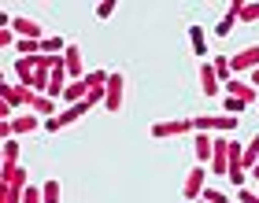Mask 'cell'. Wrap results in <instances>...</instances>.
I'll use <instances>...</instances> for the list:
<instances>
[{
  "instance_id": "6da1fadb",
  "label": "cell",
  "mask_w": 259,
  "mask_h": 203,
  "mask_svg": "<svg viewBox=\"0 0 259 203\" xmlns=\"http://www.w3.org/2000/svg\"><path fill=\"white\" fill-rule=\"evenodd\" d=\"M52 67H56V56H33V59H15V74H19V85H26L33 92H49V81H52Z\"/></svg>"
},
{
  "instance_id": "7a4b0ae2",
  "label": "cell",
  "mask_w": 259,
  "mask_h": 203,
  "mask_svg": "<svg viewBox=\"0 0 259 203\" xmlns=\"http://www.w3.org/2000/svg\"><path fill=\"white\" fill-rule=\"evenodd\" d=\"M193 129H196V133L226 137V133L237 129V118H233V115H200V118H193Z\"/></svg>"
},
{
  "instance_id": "3957f363",
  "label": "cell",
  "mask_w": 259,
  "mask_h": 203,
  "mask_svg": "<svg viewBox=\"0 0 259 203\" xmlns=\"http://www.w3.org/2000/svg\"><path fill=\"white\" fill-rule=\"evenodd\" d=\"M230 67H233V74H252V70H259V44H248V48L233 52Z\"/></svg>"
},
{
  "instance_id": "277c9868",
  "label": "cell",
  "mask_w": 259,
  "mask_h": 203,
  "mask_svg": "<svg viewBox=\"0 0 259 203\" xmlns=\"http://www.w3.org/2000/svg\"><path fill=\"white\" fill-rule=\"evenodd\" d=\"M193 129V118H174V122H156L152 126V137L156 140H167V137H182Z\"/></svg>"
},
{
  "instance_id": "5b68a950",
  "label": "cell",
  "mask_w": 259,
  "mask_h": 203,
  "mask_svg": "<svg viewBox=\"0 0 259 203\" xmlns=\"http://www.w3.org/2000/svg\"><path fill=\"white\" fill-rule=\"evenodd\" d=\"M122 74L119 70H115V74H108V85H104V92H108V96H104V107H108V111H122Z\"/></svg>"
},
{
  "instance_id": "8992f818",
  "label": "cell",
  "mask_w": 259,
  "mask_h": 203,
  "mask_svg": "<svg viewBox=\"0 0 259 203\" xmlns=\"http://www.w3.org/2000/svg\"><path fill=\"white\" fill-rule=\"evenodd\" d=\"M204 177H207V170H204V166H196V170H189V174H185V181H182V196L185 199H200V196H204Z\"/></svg>"
},
{
  "instance_id": "52a82bcc",
  "label": "cell",
  "mask_w": 259,
  "mask_h": 203,
  "mask_svg": "<svg viewBox=\"0 0 259 203\" xmlns=\"http://www.w3.org/2000/svg\"><path fill=\"white\" fill-rule=\"evenodd\" d=\"M222 89H226V96L241 100V104H255V85H252V81H237V78H230Z\"/></svg>"
},
{
  "instance_id": "ba28073f",
  "label": "cell",
  "mask_w": 259,
  "mask_h": 203,
  "mask_svg": "<svg viewBox=\"0 0 259 203\" xmlns=\"http://www.w3.org/2000/svg\"><path fill=\"white\" fill-rule=\"evenodd\" d=\"M193 151H196V159H200V166H211V155H215V133H196L193 137Z\"/></svg>"
},
{
  "instance_id": "9c48e42d",
  "label": "cell",
  "mask_w": 259,
  "mask_h": 203,
  "mask_svg": "<svg viewBox=\"0 0 259 203\" xmlns=\"http://www.w3.org/2000/svg\"><path fill=\"white\" fill-rule=\"evenodd\" d=\"M63 63H67V74L81 81L85 78V63H81V48H74V44H67V52H63Z\"/></svg>"
},
{
  "instance_id": "30bf717a",
  "label": "cell",
  "mask_w": 259,
  "mask_h": 203,
  "mask_svg": "<svg viewBox=\"0 0 259 203\" xmlns=\"http://www.w3.org/2000/svg\"><path fill=\"white\" fill-rule=\"evenodd\" d=\"M11 30L19 33L22 41H41V22H33V19H11Z\"/></svg>"
},
{
  "instance_id": "8fae6325",
  "label": "cell",
  "mask_w": 259,
  "mask_h": 203,
  "mask_svg": "<svg viewBox=\"0 0 259 203\" xmlns=\"http://www.w3.org/2000/svg\"><path fill=\"white\" fill-rule=\"evenodd\" d=\"M200 89H204V96H215V92L222 89V81H219V74H215L211 63H200Z\"/></svg>"
},
{
  "instance_id": "7c38bea8",
  "label": "cell",
  "mask_w": 259,
  "mask_h": 203,
  "mask_svg": "<svg viewBox=\"0 0 259 203\" xmlns=\"http://www.w3.org/2000/svg\"><path fill=\"white\" fill-rule=\"evenodd\" d=\"M0 185L30 188V181H26V166H4V170H0Z\"/></svg>"
},
{
  "instance_id": "4fadbf2b",
  "label": "cell",
  "mask_w": 259,
  "mask_h": 203,
  "mask_svg": "<svg viewBox=\"0 0 259 203\" xmlns=\"http://www.w3.org/2000/svg\"><path fill=\"white\" fill-rule=\"evenodd\" d=\"M241 0H233V4L226 8V15H222V22H219V26H215V33H219V37H226V33L233 30V22H241Z\"/></svg>"
},
{
  "instance_id": "5bb4252c",
  "label": "cell",
  "mask_w": 259,
  "mask_h": 203,
  "mask_svg": "<svg viewBox=\"0 0 259 203\" xmlns=\"http://www.w3.org/2000/svg\"><path fill=\"white\" fill-rule=\"evenodd\" d=\"M11 126H15V133H22V137H26V133H33V129L41 126V118L33 115V111H22V115H15V118H11Z\"/></svg>"
},
{
  "instance_id": "9a60e30c",
  "label": "cell",
  "mask_w": 259,
  "mask_h": 203,
  "mask_svg": "<svg viewBox=\"0 0 259 203\" xmlns=\"http://www.w3.org/2000/svg\"><path fill=\"white\" fill-rule=\"evenodd\" d=\"M85 96H89V81H85V78H81V81H70V85H67V92H63L67 107H70V104H81Z\"/></svg>"
},
{
  "instance_id": "2e32d148",
  "label": "cell",
  "mask_w": 259,
  "mask_h": 203,
  "mask_svg": "<svg viewBox=\"0 0 259 203\" xmlns=\"http://www.w3.org/2000/svg\"><path fill=\"white\" fill-rule=\"evenodd\" d=\"M30 111H33V115L52 118V115H56V100H52V96H45V92H37V96H33V104H30Z\"/></svg>"
},
{
  "instance_id": "e0dca14e",
  "label": "cell",
  "mask_w": 259,
  "mask_h": 203,
  "mask_svg": "<svg viewBox=\"0 0 259 203\" xmlns=\"http://www.w3.org/2000/svg\"><path fill=\"white\" fill-rule=\"evenodd\" d=\"M189 41H193V52H196L200 59H204V56H207V41H204V30H200V26H189Z\"/></svg>"
},
{
  "instance_id": "ac0fdd59",
  "label": "cell",
  "mask_w": 259,
  "mask_h": 203,
  "mask_svg": "<svg viewBox=\"0 0 259 203\" xmlns=\"http://www.w3.org/2000/svg\"><path fill=\"white\" fill-rule=\"evenodd\" d=\"M255 163H259V133L248 140V144H244V170H252Z\"/></svg>"
},
{
  "instance_id": "d6986e66",
  "label": "cell",
  "mask_w": 259,
  "mask_h": 203,
  "mask_svg": "<svg viewBox=\"0 0 259 203\" xmlns=\"http://www.w3.org/2000/svg\"><path fill=\"white\" fill-rule=\"evenodd\" d=\"M41 52H45V56H63L67 44H63V37H45V41H41Z\"/></svg>"
},
{
  "instance_id": "ffe728a7",
  "label": "cell",
  "mask_w": 259,
  "mask_h": 203,
  "mask_svg": "<svg viewBox=\"0 0 259 203\" xmlns=\"http://www.w3.org/2000/svg\"><path fill=\"white\" fill-rule=\"evenodd\" d=\"M211 67H215V74H219V81H222V85H226V81L233 78V67H230V59H226V56H219Z\"/></svg>"
},
{
  "instance_id": "44dd1931",
  "label": "cell",
  "mask_w": 259,
  "mask_h": 203,
  "mask_svg": "<svg viewBox=\"0 0 259 203\" xmlns=\"http://www.w3.org/2000/svg\"><path fill=\"white\" fill-rule=\"evenodd\" d=\"M41 196H45V203H60V181L49 177V181L41 185Z\"/></svg>"
},
{
  "instance_id": "7402d4cb",
  "label": "cell",
  "mask_w": 259,
  "mask_h": 203,
  "mask_svg": "<svg viewBox=\"0 0 259 203\" xmlns=\"http://www.w3.org/2000/svg\"><path fill=\"white\" fill-rule=\"evenodd\" d=\"M4 166H19V140H4Z\"/></svg>"
},
{
  "instance_id": "603a6c76",
  "label": "cell",
  "mask_w": 259,
  "mask_h": 203,
  "mask_svg": "<svg viewBox=\"0 0 259 203\" xmlns=\"http://www.w3.org/2000/svg\"><path fill=\"white\" fill-rule=\"evenodd\" d=\"M200 199H207V203H230V196L219 192V188H204V196H200Z\"/></svg>"
},
{
  "instance_id": "cb8c5ba5",
  "label": "cell",
  "mask_w": 259,
  "mask_h": 203,
  "mask_svg": "<svg viewBox=\"0 0 259 203\" xmlns=\"http://www.w3.org/2000/svg\"><path fill=\"white\" fill-rule=\"evenodd\" d=\"M241 22H259V4H244L241 8Z\"/></svg>"
},
{
  "instance_id": "d4e9b609",
  "label": "cell",
  "mask_w": 259,
  "mask_h": 203,
  "mask_svg": "<svg viewBox=\"0 0 259 203\" xmlns=\"http://www.w3.org/2000/svg\"><path fill=\"white\" fill-rule=\"evenodd\" d=\"M22 203H45L41 188H37V185H30V188H26V196H22Z\"/></svg>"
},
{
  "instance_id": "484cf974",
  "label": "cell",
  "mask_w": 259,
  "mask_h": 203,
  "mask_svg": "<svg viewBox=\"0 0 259 203\" xmlns=\"http://www.w3.org/2000/svg\"><path fill=\"white\" fill-rule=\"evenodd\" d=\"M11 44H19V41H15V30L8 26V30H0V48H11Z\"/></svg>"
},
{
  "instance_id": "4316f807",
  "label": "cell",
  "mask_w": 259,
  "mask_h": 203,
  "mask_svg": "<svg viewBox=\"0 0 259 203\" xmlns=\"http://www.w3.org/2000/svg\"><path fill=\"white\" fill-rule=\"evenodd\" d=\"M244 107H248V104H241V100H233V96H226V111H230L233 118H237V111H244Z\"/></svg>"
},
{
  "instance_id": "83f0119b",
  "label": "cell",
  "mask_w": 259,
  "mask_h": 203,
  "mask_svg": "<svg viewBox=\"0 0 259 203\" xmlns=\"http://www.w3.org/2000/svg\"><path fill=\"white\" fill-rule=\"evenodd\" d=\"M111 11H115V4H111V0H104V4H97V15H100V19H111Z\"/></svg>"
},
{
  "instance_id": "f1b7e54d",
  "label": "cell",
  "mask_w": 259,
  "mask_h": 203,
  "mask_svg": "<svg viewBox=\"0 0 259 203\" xmlns=\"http://www.w3.org/2000/svg\"><path fill=\"white\" fill-rule=\"evenodd\" d=\"M237 203H259V196L248 192V188H241V192H237Z\"/></svg>"
},
{
  "instance_id": "f546056e",
  "label": "cell",
  "mask_w": 259,
  "mask_h": 203,
  "mask_svg": "<svg viewBox=\"0 0 259 203\" xmlns=\"http://www.w3.org/2000/svg\"><path fill=\"white\" fill-rule=\"evenodd\" d=\"M230 181H233V185L241 188V185H244V170H233V174H230Z\"/></svg>"
},
{
  "instance_id": "4dcf8cb0",
  "label": "cell",
  "mask_w": 259,
  "mask_h": 203,
  "mask_svg": "<svg viewBox=\"0 0 259 203\" xmlns=\"http://www.w3.org/2000/svg\"><path fill=\"white\" fill-rule=\"evenodd\" d=\"M248 81H252V85L259 89V70H252V74H248Z\"/></svg>"
},
{
  "instance_id": "1f68e13d",
  "label": "cell",
  "mask_w": 259,
  "mask_h": 203,
  "mask_svg": "<svg viewBox=\"0 0 259 203\" xmlns=\"http://www.w3.org/2000/svg\"><path fill=\"white\" fill-rule=\"evenodd\" d=\"M248 174H252V177H255V181H259V163H255V166H252V170H248Z\"/></svg>"
}]
</instances>
